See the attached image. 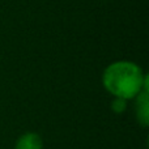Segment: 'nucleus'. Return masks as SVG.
Masks as SVG:
<instances>
[{
    "label": "nucleus",
    "mask_w": 149,
    "mask_h": 149,
    "mask_svg": "<svg viewBox=\"0 0 149 149\" xmlns=\"http://www.w3.org/2000/svg\"><path fill=\"white\" fill-rule=\"evenodd\" d=\"M102 84L110 94L128 101L148 90V76L134 62L111 63L102 74Z\"/></svg>",
    "instance_id": "obj_1"
},
{
    "label": "nucleus",
    "mask_w": 149,
    "mask_h": 149,
    "mask_svg": "<svg viewBox=\"0 0 149 149\" xmlns=\"http://www.w3.org/2000/svg\"><path fill=\"white\" fill-rule=\"evenodd\" d=\"M136 118L137 122L141 124L143 127H147L149 124V97H148V90H143L140 94L136 97Z\"/></svg>",
    "instance_id": "obj_2"
},
{
    "label": "nucleus",
    "mask_w": 149,
    "mask_h": 149,
    "mask_svg": "<svg viewBox=\"0 0 149 149\" xmlns=\"http://www.w3.org/2000/svg\"><path fill=\"white\" fill-rule=\"evenodd\" d=\"M15 149H43V140L37 132H26L17 139Z\"/></svg>",
    "instance_id": "obj_3"
},
{
    "label": "nucleus",
    "mask_w": 149,
    "mask_h": 149,
    "mask_svg": "<svg viewBox=\"0 0 149 149\" xmlns=\"http://www.w3.org/2000/svg\"><path fill=\"white\" fill-rule=\"evenodd\" d=\"M127 109V101L123 98H114L113 102H111V110L115 114H122L124 113Z\"/></svg>",
    "instance_id": "obj_4"
}]
</instances>
